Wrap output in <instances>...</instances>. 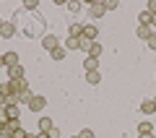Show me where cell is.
Wrapping results in <instances>:
<instances>
[{"label": "cell", "mask_w": 156, "mask_h": 138, "mask_svg": "<svg viewBox=\"0 0 156 138\" xmlns=\"http://www.w3.org/2000/svg\"><path fill=\"white\" fill-rule=\"evenodd\" d=\"M44 107H47V99L42 94H34L31 99H29V110H31V112H42Z\"/></svg>", "instance_id": "cell-1"}, {"label": "cell", "mask_w": 156, "mask_h": 138, "mask_svg": "<svg viewBox=\"0 0 156 138\" xmlns=\"http://www.w3.org/2000/svg\"><path fill=\"white\" fill-rule=\"evenodd\" d=\"M42 47H44L47 52H52V50L60 47V39H57L55 34H44V37H42Z\"/></svg>", "instance_id": "cell-2"}, {"label": "cell", "mask_w": 156, "mask_h": 138, "mask_svg": "<svg viewBox=\"0 0 156 138\" xmlns=\"http://www.w3.org/2000/svg\"><path fill=\"white\" fill-rule=\"evenodd\" d=\"M104 13H107L104 3H91V5H89V16H91V21H96V18H101Z\"/></svg>", "instance_id": "cell-3"}, {"label": "cell", "mask_w": 156, "mask_h": 138, "mask_svg": "<svg viewBox=\"0 0 156 138\" xmlns=\"http://www.w3.org/2000/svg\"><path fill=\"white\" fill-rule=\"evenodd\" d=\"M96 37H99V29H96V24H83V37H81V39L96 42Z\"/></svg>", "instance_id": "cell-4"}, {"label": "cell", "mask_w": 156, "mask_h": 138, "mask_svg": "<svg viewBox=\"0 0 156 138\" xmlns=\"http://www.w3.org/2000/svg\"><path fill=\"white\" fill-rule=\"evenodd\" d=\"M81 37H83V24L73 21L70 26H68V39H81Z\"/></svg>", "instance_id": "cell-5"}, {"label": "cell", "mask_w": 156, "mask_h": 138, "mask_svg": "<svg viewBox=\"0 0 156 138\" xmlns=\"http://www.w3.org/2000/svg\"><path fill=\"white\" fill-rule=\"evenodd\" d=\"M23 76H26V73H23V65H21V63L13 65V68H8V78H11V81H23Z\"/></svg>", "instance_id": "cell-6"}, {"label": "cell", "mask_w": 156, "mask_h": 138, "mask_svg": "<svg viewBox=\"0 0 156 138\" xmlns=\"http://www.w3.org/2000/svg\"><path fill=\"white\" fill-rule=\"evenodd\" d=\"M18 117H21V110H18V104H8V107H5V122L18 120Z\"/></svg>", "instance_id": "cell-7"}, {"label": "cell", "mask_w": 156, "mask_h": 138, "mask_svg": "<svg viewBox=\"0 0 156 138\" xmlns=\"http://www.w3.org/2000/svg\"><path fill=\"white\" fill-rule=\"evenodd\" d=\"M13 34H16V26H13V24H8V21L0 24V37H3V39H11Z\"/></svg>", "instance_id": "cell-8"}, {"label": "cell", "mask_w": 156, "mask_h": 138, "mask_svg": "<svg viewBox=\"0 0 156 138\" xmlns=\"http://www.w3.org/2000/svg\"><path fill=\"white\" fill-rule=\"evenodd\" d=\"M151 34H154V29H151V26H140V24L135 26V37H138V39H146V42H148Z\"/></svg>", "instance_id": "cell-9"}, {"label": "cell", "mask_w": 156, "mask_h": 138, "mask_svg": "<svg viewBox=\"0 0 156 138\" xmlns=\"http://www.w3.org/2000/svg\"><path fill=\"white\" fill-rule=\"evenodd\" d=\"M140 112H143V115H154L156 112V102L154 99H143L140 102Z\"/></svg>", "instance_id": "cell-10"}, {"label": "cell", "mask_w": 156, "mask_h": 138, "mask_svg": "<svg viewBox=\"0 0 156 138\" xmlns=\"http://www.w3.org/2000/svg\"><path fill=\"white\" fill-rule=\"evenodd\" d=\"M5 68H13V65H18V52H5Z\"/></svg>", "instance_id": "cell-11"}, {"label": "cell", "mask_w": 156, "mask_h": 138, "mask_svg": "<svg viewBox=\"0 0 156 138\" xmlns=\"http://www.w3.org/2000/svg\"><path fill=\"white\" fill-rule=\"evenodd\" d=\"M52 128H55V125H52L50 117H42V120H39V133H50Z\"/></svg>", "instance_id": "cell-12"}, {"label": "cell", "mask_w": 156, "mask_h": 138, "mask_svg": "<svg viewBox=\"0 0 156 138\" xmlns=\"http://www.w3.org/2000/svg\"><path fill=\"white\" fill-rule=\"evenodd\" d=\"M83 68H86V73L96 71V68H99V60H96V57H86V60H83Z\"/></svg>", "instance_id": "cell-13"}, {"label": "cell", "mask_w": 156, "mask_h": 138, "mask_svg": "<svg viewBox=\"0 0 156 138\" xmlns=\"http://www.w3.org/2000/svg\"><path fill=\"white\" fill-rule=\"evenodd\" d=\"M50 55H52V60H55V63H60V60H62V57H65V55H68V50H65V47H57V50H52V52H50Z\"/></svg>", "instance_id": "cell-14"}, {"label": "cell", "mask_w": 156, "mask_h": 138, "mask_svg": "<svg viewBox=\"0 0 156 138\" xmlns=\"http://www.w3.org/2000/svg\"><path fill=\"white\" fill-rule=\"evenodd\" d=\"M101 81V76H99V71H91V73H86V83H91V86H96V83Z\"/></svg>", "instance_id": "cell-15"}, {"label": "cell", "mask_w": 156, "mask_h": 138, "mask_svg": "<svg viewBox=\"0 0 156 138\" xmlns=\"http://www.w3.org/2000/svg\"><path fill=\"white\" fill-rule=\"evenodd\" d=\"M99 55H101V44H99V42H94V44H91V50H89V55H86V57H96V60H99Z\"/></svg>", "instance_id": "cell-16"}, {"label": "cell", "mask_w": 156, "mask_h": 138, "mask_svg": "<svg viewBox=\"0 0 156 138\" xmlns=\"http://www.w3.org/2000/svg\"><path fill=\"white\" fill-rule=\"evenodd\" d=\"M138 133L143 136V133H154V125H151L148 120H143V122H138Z\"/></svg>", "instance_id": "cell-17"}, {"label": "cell", "mask_w": 156, "mask_h": 138, "mask_svg": "<svg viewBox=\"0 0 156 138\" xmlns=\"http://www.w3.org/2000/svg\"><path fill=\"white\" fill-rule=\"evenodd\" d=\"M65 50H70V52L81 50V39H68V42H65Z\"/></svg>", "instance_id": "cell-18"}, {"label": "cell", "mask_w": 156, "mask_h": 138, "mask_svg": "<svg viewBox=\"0 0 156 138\" xmlns=\"http://www.w3.org/2000/svg\"><path fill=\"white\" fill-rule=\"evenodd\" d=\"M78 138H94V130L91 128H83V130L78 133Z\"/></svg>", "instance_id": "cell-19"}, {"label": "cell", "mask_w": 156, "mask_h": 138, "mask_svg": "<svg viewBox=\"0 0 156 138\" xmlns=\"http://www.w3.org/2000/svg\"><path fill=\"white\" fill-rule=\"evenodd\" d=\"M91 44H94V42H89V39H81V50H83L86 55H89V50H91Z\"/></svg>", "instance_id": "cell-20"}, {"label": "cell", "mask_w": 156, "mask_h": 138, "mask_svg": "<svg viewBox=\"0 0 156 138\" xmlns=\"http://www.w3.org/2000/svg\"><path fill=\"white\" fill-rule=\"evenodd\" d=\"M13 138H29V133L23 128H18V130H13Z\"/></svg>", "instance_id": "cell-21"}, {"label": "cell", "mask_w": 156, "mask_h": 138, "mask_svg": "<svg viewBox=\"0 0 156 138\" xmlns=\"http://www.w3.org/2000/svg\"><path fill=\"white\" fill-rule=\"evenodd\" d=\"M0 91H3V94H5V96H11V83H0Z\"/></svg>", "instance_id": "cell-22"}, {"label": "cell", "mask_w": 156, "mask_h": 138, "mask_svg": "<svg viewBox=\"0 0 156 138\" xmlns=\"http://www.w3.org/2000/svg\"><path fill=\"white\" fill-rule=\"evenodd\" d=\"M104 8H107V11H115V8H117V0H107Z\"/></svg>", "instance_id": "cell-23"}, {"label": "cell", "mask_w": 156, "mask_h": 138, "mask_svg": "<svg viewBox=\"0 0 156 138\" xmlns=\"http://www.w3.org/2000/svg\"><path fill=\"white\" fill-rule=\"evenodd\" d=\"M146 11H148V13H154V16H156V0H148V8H146Z\"/></svg>", "instance_id": "cell-24"}, {"label": "cell", "mask_w": 156, "mask_h": 138, "mask_svg": "<svg viewBox=\"0 0 156 138\" xmlns=\"http://www.w3.org/2000/svg\"><path fill=\"white\" fill-rule=\"evenodd\" d=\"M5 104H8V96L0 91V110H5Z\"/></svg>", "instance_id": "cell-25"}, {"label": "cell", "mask_w": 156, "mask_h": 138, "mask_svg": "<svg viewBox=\"0 0 156 138\" xmlns=\"http://www.w3.org/2000/svg\"><path fill=\"white\" fill-rule=\"evenodd\" d=\"M68 8H70L73 13H78V11H81V3H68Z\"/></svg>", "instance_id": "cell-26"}, {"label": "cell", "mask_w": 156, "mask_h": 138, "mask_svg": "<svg viewBox=\"0 0 156 138\" xmlns=\"http://www.w3.org/2000/svg\"><path fill=\"white\" fill-rule=\"evenodd\" d=\"M148 47H151V50H156V31L151 34V39H148Z\"/></svg>", "instance_id": "cell-27"}, {"label": "cell", "mask_w": 156, "mask_h": 138, "mask_svg": "<svg viewBox=\"0 0 156 138\" xmlns=\"http://www.w3.org/2000/svg\"><path fill=\"white\" fill-rule=\"evenodd\" d=\"M50 138H60V128H52V130H50Z\"/></svg>", "instance_id": "cell-28"}, {"label": "cell", "mask_w": 156, "mask_h": 138, "mask_svg": "<svg viewBox=\"0 0 156 138\" xmlns=\"http://www.w3.org/2000/svg\"><path fill=\"white\" fill-rule=\"evenodd\" d=\"M140 138H156V136H154V133H143V136H140Z\"/></svg>", "instance_id": "cell-29"}, {"label": "cell", "mask_w": 156, "mask_h": 138, "mask_svg": "<svg viewBox=\"0 0 156 138\" xmlns=\"http://www.w3.org/2000/svg\"><path fill=\"white\" fill-rule=\"evenodd\" d=\"M0 68H5V57L3 55H0Z\"/></svg>", "instance_id": "cell-30"}, {"label": "cell", "mask_w": 156, "mask_h": 138, "mask_svg": "<svg viewBox=\"0 0 156 138\" xmlns=\"http://www.w3.org/2000/svg\"><path fill=\"white\" fill-rule=\"evenodd\" d=\"M37 138H50V133H39V136Z\"/></svg>", "instance_id": "cell-31"}, {"label": "cell", "mask_w": 156, "mask_h": 138, "mask_svg": "<svg viewBox=\"0 0 156 138\" xmlns=\"http://www.w3.org/2000/svg\"><path fill=\"white\" fill-rule=\"evenodd\" d=\"M29 138H37V136H29Z\"/></svg>", "instance_id": "cell-32"}, {"label": "cell", "mask_w": 156, "mask_h": 138, "mask_svg": "<svg viewBox=\"0 0 156 138\" xmlns=\"http://www.w3.org/2000/svg\"><path fill=\"white\" fill-rule=\"evenodd\" d=\"M70 138H78V136H70Z\"/></svg>", "instance_id": "cell-33"}, {"label": "cell", "mask_w": 156, "mask_h": 138, "mask_svg": "<svg viewBox=\"0 0 156 138\" xmlns=\"http://www.w3.org/2000/svg\"><path fill=\"white\" fill-rule=\"evenodd\" d=\"M154 102H156V99H154Z\"/></svg>", "instance_id": "cell-34"}]
</instances>
